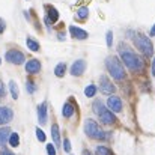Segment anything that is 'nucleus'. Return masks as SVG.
<instances>
[{
  "instance_id": "obj_33",
  "label": "nucleus",
  "mask_w": 155,
  "mask_h": 155,
  "mask_svg": "<svg viewBox=\"0 0 155 155\" xmlns=\"http://www.w3.org/2000/svg\"><path fill=\"white\" fill-rule=\"evenodd\" d=\"M44 23H45L47 26H51V24H53V23L50 21V20H48V18H47V17H44Z\"/></svg>"
},
{
  "instance_id": "obj_11",
  "label": "nucleus",
  "mask_w": 155,
  "mask_h": 155,
  "mask_svg": "<svg viewBox=\"0 0 155 155\" xmlns=\"http://www.w3.org/2000/svg\"><path fill=\"white\" fill-rule=\"evenodd\" d=\"M47 117H48V104H47V101H44L42 104L38 105V119H39V124L41 125L47 124Z\"/></svg>"
},
{
  "instance_id": "obj_30",
  "label": "nucleus",
  "mask_w": 155,
  "mask_h": 155,
  "mask_svg": "<svg viewBox=\"0 0 155 155\" xmlns=\"http://www.w3.org/2000/svg\"><path fill=\"white\" fill-rule=\"evenodd\" d=\"M27 92H29V94H33V92H35L33 83H32V81H27Z\"/></svg>"
},
{
  "instance_id": "obj_13",
  "label": "nucleus",
  "mask_w": 155,
  "mask_h": 155,
  "mask_svg": "<svg viewBox=\"0 0 155 155\" xmlns=\"http://www.w3.org/2000/svg\"><path fill=\"white\" fill-rule=\"evenodd\" d=\"M41 62L38 60V59H30L27 63H26V71L29 72V74H38V72H41Z\"/></svg>"
},
{
  "instance_id": "obj_34",
  "label": "nucleus",
  "mask_w": 155,
  "mask_h": 155,
  "mask_svg": "<svg viewBox=\"0 0 155 155\" xmlns=\"http://www.w3.org/2000/svg\"><path fill=\"white\" fill-rule=\"evenodd\" d=\"M149 35H151V36H155V24L152 26V27H151V32H149Z\"/></svg>"
},
{
  "instance_id": "obj_21",
  "label": "nucleus",
  "mask_w": 155,
  "mask_h": 155,
  "mask_svg": "<svg viewBox=\"0 0 155 155\" xmlns=\"http://www.w3.org/2000/svg\"><path fill=\"white\" fill-rule=\"evenodd\" d=\"M97 86L95 84H89V86H86L84 87V95L87 97V98H94L95 95H97Z\"/></svg>"
},
{
  "instance_id": "obj_1",
  "label": "nucleus",
  "mask_w": 155,
  "mask_h": 155,
  "mask_svg": "<svg viewBox=\"0 0 155 155\" xmlns=\"http://www.w3.org/2000/svg\"><path fill=\"white\" fill-rule=\"evenodd\" d=\"M120 60L131 71H142L143 69V60L133 50H130V48H127L124 45L120 47Z\"/></svg>"
},
{
  "instance_id": "obj_27",
  "label": "nucleus",
  "mask_w": 155,
  "mask_h": 155,
  "mask_svg": "<svg viewBox=\"0 0 155 155\" xmlns=\"http://www.w3.org/2000/svg\"><path fill=\"white\" fill-rule=\"evenodd\" d=\"M36 137H38V140L39 142H45V134H44V131L41 130V128H36Z\"/></svg>"
},
{
  "instance_id": "obj_4",
  "label": "nucleus",
  "mask_w": 155,
  "mask_h": 155,
  "mask_svg": "<svg viewBox=\"0 0 155 155\" xmlns=\"http://www.w3.org/2000/svg\"><path fill=\"white\" fill-rule=\"evenodd\" d=\"M133 41H134V45L143 53L146 57H151V56L154 54L152 41H151L148 36H145V35H142V33H136V35L133 36Z\"/></svg>"
},
{
  "instance_id": "obj_29",
  "label": "nucleus",
  "mask_w": 155,
  "mask_h": 155,
  "mask_svg": "<svg viewBox=\"0 0 155 155\" xmlns=\"http://www.w3.org/2000/svg\"><path fill=\"white\" fill-rule=\"evenodd\" d=\"M63 148H65V151H66L68 154L71 152V142H69L68 139H65V140H63Z\"/></svg>"
},
{
  "instance_id": "obj_38",
  "label": "nucleus",
  "mask_w": 155,
  "mask_h": 155,
  "mask_svg": "<svg viewBox=\"0 0 155 155\" xmlns=\"http://www.w3.org/2000/svg\"><path fill=\"white\" fill-rule=\"evenodd\" d=\"M0 65H2V59H0Z\"/></svg>"
},
{
  "instance_id": "obj_32",
  "label": "nucleus",
  "mask_w": 155,
  "mask_h": 155,
  "mask_svg": "<svg viewBox=\"0 0 155 155\" xmlns=\"http://www.w3.org/2000/svg\"><path fill=\"white\" fill-rule=\"evenodd\" d=\"M0 155H15V154H12V152L8 151V149H3V151H0Z\"/></svg>"
},
{
  "instance_id": "obj_6",
  "label": "nucleus",
  "mask_w": 155,
  "mask_h": 155,
  "mask_svg": "<svg viewBox=\"0 0 155 155\" xmlns=\"http://www.w3.org/2000/svg\"><path fill=\"white\" fill-rule=\"evenodd\" d=\"M86 69V60L83 59H77L72 65H71V75L74 77H80Z\"/></svg>"
},
{
  "instance_id": "obj_18",
  "label": "nucleus",
  "mask_w": 155,
  "mask_h": 155,
  "mask_svg": "<svg viewBox=\"0 0 155 155\" xmlns=\"http://www.w3.org/2000/svg\"><path fill=\"white\" fill-rule=\"evenodd\" d=\"M62 114H63V117H66V119H69L72 114H74V105L69 103H66L63 105V108H62Z\"/></svg>"
},
{
  "instance_id": "obj_15",
  "label": "nucleus",
  "mask_w": 155,
  "mask_h": 155,
  "mask_svg": "<svg viewBox=\"0 0 155 155\" xmlns=\"http://www.w3.org/2000/svg\"><path fill=\"white\" fill-rule=\"evenodd\" d=\"M51 137H53V142L56 145H60V130H59L57 124H53L51 125Z\"/></svg>"
},
{
  "instance_id": "obj_20",
  "label": "nucleus",
  "mask_w": 155,
  "mask_h": 155,
  "mask_svg": "<svg viewBox=\"0 0 155 155\" xmlns=\"http://www.w3.org/2000/svg\"><path fill=\"white\" fill-rule=\"evenodd\" d=\"M9 92H11V97L14 98V100H18V86H17V83L14 81V80H11L9 81Z\"/></svg>"
},
{
  "instance_id": "obj_22",
  "label": "nucleus",
  "mask_w": 155,
  "mask_h": 155,
  "mask_svg": "<svg viewBox=\"0 0 155 155\" xmlns=\"http://www.w3.org/2000/svg\"><path fill=\"white\" fill-rule=\"evenodd\" d=\"M94 113H97V114H100V113H103L104 110H105V105L101 100H95V103H94Z\"/></svg>"
},
{
  "instance_id": "obj_23",
  "label": "nucleus",
  "mask_w": 155,
  "mask_h": 155,
  "mask_svg": "<svg viewBox=\"0 0 155 155\" xmlns=\"http://www.w3.org/2000/svg\"><path fill=\"white\" fill-rule=\"evenodd\" d=\"M8 142H9V145H11L12 148H17V146L20 145V137H18V134H17V133H11Z\"/></svg>"
},
{
  "instance_id": "obj_7",
  "label": "nucleus",
  "mask_w": 155,
  "mask_h": 155,
  "mask_svg": "<svg viewBox=\"0 0 155 155\" xmlns=\"http://www.w3.org/2000/svg\"><path fill=\"white\" fill-rule=\"evenodd\" d=\"M100 91L103 92V94H113L114 91H116V87H114V84L105 77V75H101V78H100Z\"/></svg>"
},
{
  "instance_id": "obj_2",
  "label": "nucleus",
  "mask_w": 155,
  "mask_h": 155,
  "mask_svg": "<svg viewBox=\"0 0 155 155\" xmlns=\"http://www.w3.org/2000/svg\"><path fill=\"white\" fill-rule=\"evenodd\" d=\"M105 66H107V71L110 72V75L114 80H124L127 74H125L124 65L116 56H108L105 59Z\"/></svg>"
},
{
  "instance_id": "obj_12",
  "label": "nucleus",
  "mask_w": 155,
  "mask_h": 155,
  "mask_svg": "<svg viewBox=\"0 0 155 155\" xmlns=\"http://www.w3.org/2000/svg\"><path fill=\"white\" fill-rule=\"evenodd\" d=\"M100 116V120H101V124L104 125H113L114 122H116V116L113 114V111H110V110H104L103 113H100L98 114Z\"/></svg>"
},
{
  "instance_id": "obj_10",
  "label": "nucleus",
  "mask_w": 155,
  "mask_h": 155,
  "mask_svg": "<svg viewBox=\"0 0 155 155\" xmlns=\"http://www.w3.org/2000/svg\"><path fill=\"white\" fill-rule=\"evenodd\" d=\"M14 111L9 107H0V125H6L12 120Z\"/></svg>"
},
{
  "instance_id": "obj_36",
  "label": "nucleus",
  "mask_w": 155,
  "mask_h": 155,
  "mask_svg": "<svg viewBox=\"0 0 155 155\" xmlns=\"http://www.w3.org/2000/svg\"><path fill=\"white\" fill-rule=\"evenodd\" d=\"M83 155H92V152L87 151V149H84V151H83Z\"/></svg>"
},
{
  "instance_id": "obj_28",
  "label": "nucleus",
  "mask_w": 155,
  "mask_h": 155,
  "mask_svg": "<svg viewBox=\"0 0 155 155\" xmlns=\"http://www.w3.org/2000/svg\"><path fill=\"white\" fill-rule=\"evenodd\" d=\"M45 149H47V154H48V155H56V149H54V146H53V145L47 143Z\"/></svg>"
},
{
  "instance_id": "obj_26",
  "label": "nucleus",
  "mask_w": 155,
  "mask_h": 155,
  "mask_svg": "<svg viewBox=\"0 0 155 155\" xmlns=\"http://www.w3.org/2000/svg\"><path fill=\"white\" fill-rule=\"evenodd\" d=\"M105 42H107V47H111L113 45V32L108 30L107 35H105Z\"/></svg>"
},
{
  "instance_id": "obj_25",
  "label": "nucleus",
  "mask_w": 155,
  "mask_h": 155,
  "mask_svg": "<svg viewBox=\"0 0 155 155\" xmlns=\"http://www.w3.org/2000/svg\"><path fill=\"white\" fill-rule=\"evenodd\" d=\"M95 152H97V155H113L111 151H110L107 146H97Z\"/></svg>"
},
{
  "instance_id": "obj_8",
  "label": "nucleus",
  "mask_w": 155,
  "mask_h": 155,
  "mask_svg": "<svg viewBox=\"0 0 155 155\" xmlns=\"http://www.w3.org/2000/svg\"><path fill=\"white\" fill-rule=\"evenodd\" d=\"M69 35H71L74 39H80V41L87 39V36H89V33H87L86 30H83V29H80V27H77V26H69Z\"/></svg>"
},
{
  "instance_id": "obj_35",
  "label": "nucleus",
  "mask_w": 155,
  "mask_h": 155,
  "mask_svg": "<svg viewBox=\"0 0 155 155\" xmlns=\"http://www.w3.org/2000/svg\"><path fill=\"white\" fill-rule=\"evenodd\" d=\"M152 75L155 77V57L152 59Z\"/></svg>"
},
{
  "instance_id": "obj_14",
  "label": "nucleus",
  "mask_w": 155,
  "mask_h": 155,
  "mask_svg": "<svg viewBox=\"0 0 155 155\" xmlns=\"http://www.w3.org/2000/svg\"><path fill=\"white\" fill-rule=\"evenodd\" d=\"M45 11H47V15H45V17H47L51 23H56V21L59 20V12H57L56 8H53L50 5H48V6L45 5Z\"/></svg>"
},
{
  "instance_id": "obj_9",
  "label": "nucleus",
  "mask_w": 155,
  "mask_h": 155,
  "mask_svg": "<svg viewBox=\"0 0 155 155\" xmlns=\"http://www.w3.org/2000/svg\"><path fill=\"white\" fill-rule=\"evenodd\" d=\"M107 105H108V108H110L111 111H114V113H120V111H122V101H120V98L116 97V95H113V97H110V98L107 100Z\"/></svg>"
},
{
  "instance_id": "obj_31",
  "label": "nucleus",
  "mask_w": 155,
  "mask_h": 155,
  "mask_svg": "<svg viewBox=\"0 0 155 155\" xmlns=\"http://www.w3.org/2000/svg\"><path fill=\"white\" fill-rule=\"evenodd\" d=\"M5 29H6V23H5V20H3V18H0V33H3V32H5Z\"/></svg>"
},
{
  "instance_id": "obj_17",
  "label": "nucleus",
  "mask_w": 155,
  "mask_h": 155,
  "mask_svg": "<svg viewBox=\"0 0 155 155\" xmlns=\"http://www.w3.org/2000/svg\"><path fill=\"white\" fill-rule=\"evenodd\" d=\"M26 44H27V48H29L30 51H39V50H41L39 42H38V41H35L33 38H27Z\"/></svg>"
},
{
  "instance_id": "obj_3",
  "label": "nucleus",
  "mask_w": 155,
  "mask_h": 155,
  "mask_svg": "<svg viewBox=\"0 0 155 155\" xmlns=\"http://www.w3.org/2000/svg\"><path fill=\"white\" fill-rule=\"evenodd\" d=\"M84 133L89 139H94V140H105L107 139V134L98 125V122L94 120V119H86L84 120Z\"/></svg>"
},
{
  "instance_id": "obj_37",
  "label": "nucleus",
  "mask_w": 155,
  "mask_h": 155,
  "mask_svg": "<svg viewBox=\"0 0 155 155\" xmlns=\"http://www.w3.org/2000/svg\"><path fill=\"white\" fill-rule=\"evenodd\" d=\"M3 97V86H2V83H0V98Z\"/></svg>"
},
{
  "instance_id": "obj_19",
  "label": "nucleus",
  "mask_w": 155,
  "mask_h": 155,
  "mask_svg": "<svg viewBox=\"0 0 155 155\" xmlns=\"http://www.w3.org/2000/svg\"><path fill=\"white\" fill-rule=\"evenodd\" d=\"M65 72H66V65H65V63L56 65V68H54V75H56V77L62 78V77L65 75Z\"/></svg>"
},
{
  "instance_id": "obj_5",
  "label": "nucleus",
  "mask_w": 155,
  "mask_h": 155,
  "mask_svg": "<svg viewBox=\"0 0 155 155\" xmlns=\"http://www.w3.org/2000/svg\"><path fill=\"white\" fill-rule=\"evenodd\" d=\"M5 59L9 62V63H14V65H21L24 62V54L18 50H9L5 54Z\"/></svg>"
},
{
  "instance_id": "obj_16",
  "label": "nucleus",
  "mask_w": 155,
  "mask_h": 155,
  "mask_svg": "<svg viewBox=\"0 0 155 155\" xmlns=\"http://www.w3.org/2000/svg\"><path fill=\"white\" fill-rule=\"evenodd\" d=\"M11 133H12L11 128H0V146H5V143L8 142Z\"/></svg>"
},
{
  "instance_id": "obj_24",
  "label": "nucleus",
  "mask_w": 155,
  "mask_h": 155,
  "mask_svg": "<svg viewBox=\"0 0 155 155\" xmlns=\"http://www.w3.org/2000/svg\"><path fill=\"white\" fill-rule=\"evenodd\" d=\"M87 15H89V9H87L86 6H84V8H80L78 12H77V18H78V20H86Z\"/></svg>"
}]
</instances>
